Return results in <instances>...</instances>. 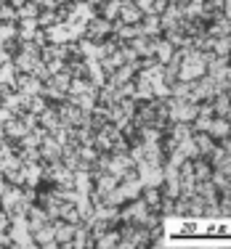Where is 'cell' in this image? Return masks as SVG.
<instances>
[{"label":"cell","mask_w":231,"mask_h":249,"mask_svg":"<svg viewBox=\"0 0 231 249\" xmlns=\"http://www.w3.org/2000/svg\"><path fill=\"white\" fill-rule=\"evenodd\" d=\"M207 231H210V233L215 236V225H207ZM218 231H221V236H226V233H229V225L223 223V225H221V228H218Z\"/></svg>","instance_id":"obj_1"}]
</instances>
